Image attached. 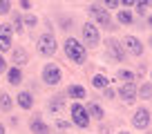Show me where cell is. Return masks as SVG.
Instances as JSON below:
<instances>
[{
  "instance_id": "6da1fadb",
  "label": "cell",
  "mask_w": 152,
  "mask_h": 134,
  "mask_svg": "<svg viewBox=\"0 0 152 134\" xmlns=\"http://www.w3.org/2000/svg\"><path fill=\"white\" fill-rule=\"evenodd\" d=\"M63 49H65V56L69 58L72 63H76V65H83L87 58V49L83 43H78L76 38H67L65 43H63Z\"/></svg>"
},
{
  "instance_id": "7a4b0ae2",
  "label": "cell",
  "mask_w": 152,
  "mask_h": 134,
  "mask_svg": "<svg viewBox=\"0 0 152 134\" xmlns=\"http://www.w3.org/2000/svg\"><path fill=\"white\" fill-rule=\"evenodd\" d=\"M69 114H72V125H76V127H90V114H87V107L81 105V103H72L69 107Z\"/></svg>"
},
{
  "instance_id": "3957f363",
  "label": "cell",
  "mask_w": 152,
  "mask_h": 134,
  "mask_svg": "<svg viewBox=\"0 0 152 134\" xmlns=\"http://www.w3.org/2000/svg\"><path fill=\"white\" fill-rule=\"evenodd\" d=\"M87 11H90V14L96 18V23H99L101 27L110 29V31H114V29H116V25L112 23V18H110L107 9H105L103 5H90V7H87Z\"/></svg>"
},
{
  "instance_id": "277c9868",
  "label": "cell",
  "mask_w": 152,
  "mask_h": 134,
  "mask_svg": "<svg viewBox=\"0 0 152 134\" xmlns=\"http://www.w3.org/2000/svg\"><path fill=\"white\" fill-rule=\"evenodd\" d=\"M38 54L40 56H54V52H56V38H54V34L52 31H47V34H43V36H38Z\"/></svg>"
},
{
  "instance_id": "5b68a950",
  "label": "cell",
  "mask_w": 152,
  "mask_h": 134,
  "mask_svg": "<svg viewBox=\"0 0 152 134\" xmlns=\"http://www.w3.org/2000/svg\"><path fill=\"white\" fill-rule=\"evenodd\" d=\"M105 52H107V56L110 58H114V60H119V63H123L125 60V49H123V45H121V40H116V38H107L105 40Z\"/></svg>"
},
{
  "instance_id": "8992f818",
  "label": "cell",
  "mask_w": 152,
  "mask_h": 134,
  "mask_svg": "<svg viewBox=\"0 0 152 134\" xmlns=\"http://www.w3.org/2000/svg\"><path fill=\"white\" fill-rule=\"evenodd\" d=\"M81 34H83V43H85L87 47H96V45L101 43V34H99V29H96V25H92V23L83 25Z\"/></svg>"
},
{
  "instance_id": "52a82bcc",
  "label": "cell",
  "mask_w": 152,
  "mask_h": 134,
  "mask_svg": "<svg viewBox=\"0 0 152 134\" xmlns=\"http://www.w3.org/2000/svg\"><path fill=\"white\" fill-rule=\"evenodd\" d=\"M43 83L45 85H58L61 83V67L56 63H47L43 67Z\"/></svg>"
},
{
  "instance_id": "ba28073f",
  "label": "cell",
  "mask_w": 152,
  "mask_h": 134,
  "mask_svg": "<svg viewBox=\"0 0 152 134\" xmlns=\"http://www.w3.org/2000/svg\"><path fill=\"white\" fill-rule=\"evenodd\" d=\"M150 121H152V116H150V110H148V107H139V110L134 112V116H132V125L137 130H148L150 127Z\"/></svg>"
},
{
  "instance_id": "9c48e42d",
  "label": "cell",
  "mask_w": 152,
  "mask_h": 134,
  "mask_svg": "<svg viewBox=\"0 0 152 134\" xmlns=\"http://www.w3.org/2000/svg\"><path fill=\"white\" fill-rule=\"evenodd\" d=\"M121 45H123L125 54H130V56H141L143 54V45H141V40H139L137 36H125V38L121 40Z\"/></svg>"
},
{
  "instance_id": "30bf717a",
  "label": "cell",
  "mask_w": 152,
  "mask_h": 134,
  "mask_svg": "<svg viewBox=\"0 0 152 134\" xmlns=\"http://www.w3.org/2000/svg\"><path fill=\"white\" fill-rule=\"evenodd\" d=\"M137 90H139V87L134 85V83H128V85H121V87H119V96L125 100V103H128V105H132L134 100L139 98Z\"/></svg>"
},
{
  "instance_id": "8fae6325",
  "label": "cell",
  "mask_w": 152,
  "mask_h": 134,
  "mask_svg": "<svg viewBox=\"0 0 152 134\" xmlns=\"http://www.w3.org/2000/svg\"><path fill=\"white\" fill-rule=\"evenodd\" d=\"M29 130H31L34 134H49V132H52V130H49V125L45 123L38 114L31 116V121H29Z\"/></svg>"
},
{
  "instance_id": "7c38bea8",
  "label": "cell",
  "mask_w": 152,
  "mask_h": 134,
  "mask_svg": "<svg viewBox=\"0 0 152 134\" xmlns=\"http://www.w3.org/2000/svg\"><path fill=\"white\" fill-rule=\"evenodd\" d=\"M11 60H14V67H23L25 63L29 60V54H27V49H23V47H16L14 52H11Z\"/></svg>"
},
{
  "instance_id": "4fadbf2b",
  "label": "cell",
  "mask_w": 152,
  "mask_h": 134,
  "mask_svg": "<svg viewBox=\"0 0 152 134\" xmlns=\"http://www.w3.org/2000/svg\"><path fill=\"white\" fill-rule=\"evenodd\" d=\"M63 105H65V94H56V96H52V98L47 100V110L52 112V114L61 112Z\"/></svg>"
},
{
  "instance_id": "5bb4252c",
  "label": "cell",
  "mask_w": 152,
  "mask_h": 134,
  "mask_svg": "<svg viewBox=\"0 0 152 134\" xmlns=\"http://www.w3.org/2000/svg\"><path fill=\"white\" fill-rule=\"evenodd\" d=\"M65 96H69V98H74L76 103H78V100L87 98V92H85V87H81V85H69L67 92H65Z\"/></svg>"
},
{
  "instance_id": "9a60e30c",
  "label": "cell",
  "mask_w": 152,
  "mask_h": 134,
  "mask_svg": "<svg viewBox=\"0 0 152 134\" xmlns=\"http://www.w3.org/2000/svg\"><path fill=\"white\" fill-rule=\"evenodd\" d=\"M7 83L9 85H20L23 83V69L20 67H9L7 69Z\"/></svg>"
},
{
  "instance_id": "2e32d148",
  "label": "cell",
  "mask_w": 152,
  "mask_h": 134,
  "mask_svg": "<svg viewBox=\"0 0 152 134\" xmlns=\"http://www.w3.org/2000/svg\"><path fill=\"white\" fill-rule=\"evenodd\" d=\"M16 103H18L23 110H31V107H34V96H31V92H20V94L16 96Z\"/></svg>"
},
{
  "instance_id": "e0dca14e",
  "label": "cell",
  "mask_w": 152,
  "mask_h": 134,
  "mask_svg": "<svg viewBox=\"0 0 152 134\" xmlns=\"http://www.w3.org/2000/svg\"><path fill=\"white\" fill-rule=\"evenodd\" d=\"M87 114H90V119H96V121H101L103 119V107L99 105V103H87Z\"/></svg>"
},
{
  "instance_id": "ac0fdd59",
  "label": "cell",
  "mask_w": 152,
  "mask_h": 134,
  "mask_svg": "<svg viewBox=\"0 0 152 134\" xmlns=\"http://www.w3.org/2000/svg\"><path fill=\"white\" fill-rule=\"evenodd\" d=\"M14 107V98L7 92H0V112H9Z\"/></svg>"
},
{
  "instance_id": "d6986e66",
  "label": "cell",
  "mask_w": 152,
  "mask_h": 134,
  "mask_svg": "<svg viewBox=\"0 0 152 134\" xmlns=\"http://www.w3.org/2000/svg\"><path fill=\"white\" fill-rule=\"evenodd\" d=\"M116 78H119V81H123V85H128V83H134V81H137L134 72H130V69H119V72H116Z\"/></svg>"
},
{
  "instance_id": "ffe728a7",
  "label": "cell",
  "mask_w": 152,
  "mask_h": 134,
  "mask_svg": "<svg viewBox=\"0 0 152 134\" xmlns=\"http://www.w3.org/2000/svg\"><path fill=\"white\" fill-rule=\"evenodd\" d=\"M92 85H94L96 90L103 92L105 87H110V81H107V76H103V74H96V76L92 78Z\"/></svg>"
},
{
  "instance_id": "44dd1931",
  "label": "cell",
  "mask_w": 152,
  "mask_h": 134,
  "mask_svg": "<svg viewBox=\"0 0 152 134\" xmlns=\"http://www.w3.org/2000/svg\"><path fill=\"white\" fill-rule=\"evenodd\" d=\"M137 94L141 96L143 100H150L152 98V83H141V87L137 90Z\"/></svg>"
},
{
  "instance_id": "7402d4cb",
  "label": "cell",
  "mask_w": 152,
  "mask_h": 134,
  "mask_svg": "<svg viewBox=\"0 0 152 134\" xmlns=\"http://www.w3.org/2000/svg\"><path fill=\"white\" fill-rule=\"evenodd\" d=\"M116 20H119L121 25H132V20H134V18H132V14H130L128 9H121L119 14H116Z\"/></svg>"
},
{
  "instance_id": "603a6c76",
  "label": "cell",
  "mask_w": 152,
  "mask_h": 134,
  "mask_svg": "<svg viewBox=\"0 0 152 134\" xmlns=\"http://www.w3.org/2000/svg\"><path fill=\"white\" fill-rule=\"evenodd\" d=\"M11 29H16V31H23V29H25L23 16H20V14H14V25H11Z\"/></svg>"
},
{
  "instance_id": "cb8c5ba5",
  "label": "cell",
  "mask_w": 152,
  "mask_h": 134,
  "mask_svg": "<svg viewBox=\"0 0 152 134\" xmlns=\"http://www.w3.org/2000/svg\"><path fill=\"white\" fill-rule=\"evenodd\" d=\"M11 49V38L9 36H0V52H9Z\"/></svg>"
},
{
  "instance_id": "d4e9b609",
  "label": "cell",
  "mask_w": 152,
  "mask_h": 134,
  "mask_svg": "<svg viewBox=\"0 0 152 134\" xmlns=\"http://www.w3.org/2000/svg\"><path fill=\"white\" fill-rule=\"evenodd\" d=\"M23 25H27V27H36V25H38V18H36L34 14H27V16L23 18Z\"/></svg>"
},
{
  "instance_id": "484cf974",
  "label": "cell",
  "mask_w": 152,
  "mask_h": 134,
  "mask_svg": "<svg viewBox=\"0 0 152 134\" xmlns=\"http://www.w3.org/2000/svg\"><path fill=\"white\" fill-rule=\"evenodd\" d=\"M148 5H150V2H137V5H134L137 14H139V16H145V14H148Z\"/></svg>"
},
{
  "instance_id": "4316f807",
  "label": "cell",
  "mask_w": 152,
  "mask_h": 134,
  "mask_svg": "<svg viewBox=\"0 0 152 134\" xmlns=\"http://www.w3.org/2000/svg\"><path fill=\"white\" fill-rule=\"evenodd\" d=\"M9 9H11V2H7V0H0V16L9 14Z\"/></svg>"
},
{
  "instance_id": "83f0119b",
  "label": "cell",
  "mask_w": 152,
  "mask_h": 134,
  "mask_svg": "<svg viewBox=\"0 0 152 134\" xmlns=\"http://www.w3.org/2000/svg\"><path fill=\"white\" fill-rule=\"evenodd\" d=\"M56 127L65 132V130H69V127H72V121H63V119H61V121H56Z\"/></svg>"
},
{
  "instance_id": "f1b7e54d",
  "label": "cell",
  "mask_w": 152,
  "mask_h": 134,
  "mask_svg": "<svg viewBox=\"0 0 152 134\" xmlns=\"http://www.w3.org/2000/svg\"><path fill=\"white\" fill-rule=\"evenodd\" d=\"M11 31H14L11 25H0V36H9L11 38Z\"/></svg>"
},
{
  "instance_id": "f546056e",
  "label": "cell",
  "mask_w": 152,
  "mask_h": 134,
  "mask_svg": "<svg viewBox=\"0 0 152 134\" xmlns=\"http://www.w3.org/2000/svg\"><path fill=\"white\" fill-rule=\"evenodd\" d=\"M103 7H107V9H114V7H121L119 0H107V2H103Z\"/></svg>"
},
{
  "instance_id": "4dcf8cb0",
  "label": "cell",
  "mask_w": 152,
  "mask_h": 134,
  "mask_svg": "<svg viewBox=\"0 0 152 134\" xmlns=\"http://www.w3.org/2000/svg\"><path fill=\"white\" fill-rule=\"evenodd\" d=\"M114 94H116V92H114L112 87H105L103 90V98H114Z\"/></svg>"
},
{
  "instance_id": "1f68e13d",
  "label": "cell",
  "mask_w": 152,
  "mask_h": 134,
  "mask_svg": "<svg viewBox=\"0 0 152 134\" xmlns=\"http://www.w3.org/2000/svg\"><path fill=\"white\" fill-rule=\"evenodd\" d=\"M2 72H7V60L0 56V74H2Z\"/></svg>"
},
{
  "instance_id": "d6a6232c",
  "label": "cell",
  "mask_w": 152,
  "mask_h": 134,
  "mask_svg": "<svg viewBox=\"0 0 152 134\" xmlns=\"http://www.w3.org/2000/svg\"><path fill=\"white\" fill-rule=\"evenodd\" d=\"M143 74H145V65H139V69H137V74H134V76H139V78H141Z\"/></svg>"
},
{
  "instance_id": "836d02e7",
  "label": "cell",
  "mask_w": 152,
  "mask_h": 134,
  "mask_svg": "<svg viewBox=\"0 0 152 134\" xmlns=\"http://www.w3.org/2000/svg\"><path fill=\"white\" fill-rule=\"evenodd\" d=\"M20 7H23V9H31V2H27V0H23V2H20Z\"/></svg>"
},
{
  "instance_id": "e575fe53",
  "label": "cell",
  "mask_w": 152,
  "mask_h": 134,
  "mask_svg": "<svg viewBox=\"0 0 152 134\" xmlns=\"http://www.w3.org/2000/svg\"><path fill=\"white\" fill-rule=\"evenodd\" d=\"M148 27H150V29H152V14H150V16H148Z\"/></svg>"
},
{
  "instance_id": "d590c367",
  "label": "cell",
  "mask_w": 152,
  "mask_h": 134,
  "mask_svg": "<svg viewBox=\"0 0 152 134\" xmlns=\"http://www.w3.org/2000/svg\"><path fill=\"white\" fill-rule=\"evenodd\" d=\"M0 134H5V123H0Z\"/></svg>"
},
{
  "instance_id": "8d00e7d4",
  "label": "cell",
  "mask_w": 152,
  "mask_h": 134,
  "mask_svg": "<svg viewBox=\"0 0 152 134\" xmlns=\"http://www.w3.org/2000/svg\"><path fill=\"white\" fill-rule=\"evenodd\" d=\"M99 134H107V127H103V130H101V132Z\"/></svg>"
},
{
  "instance_id": "74e56055",
  "label": "cell",
  "mask_w": 152,
  "mask_h": 134,
  "mask_svg": "<svg viewBox=\"0 0 152 134\" xmlns=\"http://www.w3.org/2000/svg\"><path fill=\"white\" fill-rule=\"evenodd\" d=\"M119 134H130V132H125V130H121V132H119Z\"/></svg>"
},
{
  "instance_id": "f35d334b",
  "label": "cell",
  "mask_w": 152,
  "mask_h": 134,
  "mask_svg": "<svg viewBox=\"0 0 152 134\" xmlns=\"http://www.w3.org/2000/svg\"><path fill=\"white\" fill-rule=\"evenodd\" d=\"M148 43H150V47H152V36H150V40H148Z\"/></svg>"
}]
</instances>
